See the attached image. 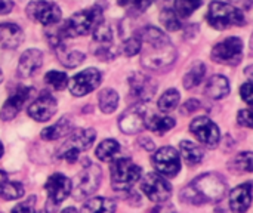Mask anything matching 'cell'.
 <instances>
[{
    "mask_svg": "<svg viewBox=\"0 0 253 213\" xmlns=\"http://www.w3.org/2000/svg\"><path fill=\"white\" fill-rule=\"evenodd\" d=\"M24 185L21 182H16V181H12V182H4L0 194L4 200H18L24 196Z\"/></svg>",
    "mask_w": 253,
    "mask_h": 213,
    "instance_id": "38",
    "label": "cell"
},
{
    "mask_svg": "<svg viewBox=\"0 0 253 213\" xmlns=\"http://www.w3.org/2000/svg\"><path fill=\"white\" fill-rule=\"evenodd\" d=\"M230 1H234V3H245V4H246V7H249V6H251V0H230Z\"/></svg>",
    "mask_w": 253,
    "mask_h": 213,
    "instance_id": "47",
    "label": "cell"
},
{
    "mask_svg": "<svg viewBox=\"0 0 253 213\" xmlns=\"http://www.w3.org/2000/svg\"><path fill=\"white\" fill-rule=\"evenodd\" d=\"M157 1H160V3H165V1H168V0H157Z\"/></svg>",
    "mask_w": 253,
    "mask_h": 213,
    "instance_id": "51",
    "label": "cell"
},
{
    "mask_svg": "<svg viewBox=\"0 0 253 213\" xmlns=\"http://www.w3.org/2000/svg\"><path fill=\"white\" fill-rule=\"evenodd\" d=\"M1 156H3V145H1V142H0V159H1Z\"/></svg>",
    "mask_w": 253,
    "mask_h": 213,
    "instance_id": "49",
    "label": "cell"
},
{
    "mask_svg": "<svg viewBox=\"0 0 253 213\" xmlns=\"http://www.w3.org/2000/svg\"><path fill=\"white\" fill-rule=\"evenodd\" d=\"M151 4V0H119V6L127 10L129 15H141Z\"/></svg>",
    "mask_w": 253,
    "mask_h": 213,
    "instance_id": "36",
    "label": "cell"
},
{
    "mask_svg": "<svg viewBox=\"0 0 253 213\" xmlns=\"http://www.w3.org/2000/svg\"><path fill=\"white\" fill-rule=\"evenodd\" d=\"M44 82L52 86L55 90H64L68 85V76L62 71H47L44 76Z\"/></svg>",
    "mask_w": 253,
    "mask_h": 213,
    "instance_id": "37",
    "label": "cell"
},
{
    "mask_svg": "<svg viewBox=\"0 0 253 213\" xmlns=\"http://www.w3.org/2000/svg\"><path fill=\"white\" fill-rule=\"evenodd\" d=\"M101 178H102L101 168L89 160L84 162L83 169L77 175L74 190H71L74 193V197L79 200H83V199L92 196L101 185Z\"/></svg>",
    "mask_w": 253,
    "mask_h": 213,
    "instance_id": "8",
    "label": "cell"
},
{
    "mask_svg": "<svg viewBox=\"0 0 253 213\" xmlns=\"http://www.w3.org/2000/svg\"><path fill=\"white\" fill-rule=\"evenodd\" d=\"M206 19L212 28L219 31L246 24V18L239 7L233 6L231 3L216 1V0L209 4Z\"/></svg>",
    "mask_w": 253,
    "mask_h": 213,
    "instance_id": "5",
    "label": "cell"
},
{
    "mask_svg": "<svg viewBox=\"0 0 253 213\" xmlns=\"http://www.w3.org/2000/svg\"><path fill=\"white\" fill-rule=\"evenodd\" d=\"M102 80V74L96 68H87L80 73H77L70 82L68 87L71 95L74 96H84L90 92H93Z\"/></svg>",
    "mask_w": 253,
    "mask_h": 213,
    "instance_id": "13",
    "label": "cell"
},
{
    "mask_svg": "<svg viewBox=\"0 0 253 213\" xmlns=\"http://www.w3.org/2000/svg\"><path fill=\"white\" fill-rule=\"evenodd\" d=\"M44 190L47 193V202L53 206L61 205L73 190V182L70 178H67L62 173H55L49 176V179L44 184Z\"/></svg>",
    "mask_w": 253,
    "mask_h": 213,
    "instance_id": "16",
    "label": "cell"
},
{
    "mask_svg": "<svg viewBox=\"0 0 253 213\" xmlns=\"http://www.w3.org/2000/svg\"><path fill=\"white\" fill-rule=\"evenodd\" d=\"M43 64V53L39 49H28L25 50L18 62V76L22 79L33 77Z\"/></svg>",
    "mask_w": 253,
    "mask_h": 213,
    "instance_id": "19",
    "label": "cell"
},
{
    "mask_svg": "<svg viewBox=\"0 0 253 213\" xmlns=\"http://www.w3.org/2000/svg\"><path fill=\"white\" fill-rule=\"evenodd\" d=\"M160 22L168 31H178L182 27L176 12L173 9H168V7L160 12Z\"/></svg>",
    "mask_w": 253,
    "mask_h": 213,
    "instance_id": "34",
    "label": "cell"
},
{
    "mask_svg": "<svg viewBox=\"0 0 253 213\" xmlns=\"http://www.w3.org/2000/svg\"><path fill=\"white\" fill-rule=\"evenodd\" d=\"M145 128L157 135H165L166 132H169L170 129L175 128V119L169 117V116H151L147 117L145 120Z\"/></svg>",
    "mask_w": 253,
    "mask_h": 213,
    "instance_id": "26",
    "label": "cell"
},
{
    "mask_svg": "<svg viewBox=\"0 0 253 213\" xmlns=\"http://www.w3.org/2000/svg\"><path fill=\"white\" fill-rule=\"evenodd\" d=\"M191 133L208 148H215L219 144V128L208 117H197L190 125Z\"/></svg>",
    "mask_w": 253,
    "mask_h": 213,
    "instance_id": "15",
    "label": "cell"
},
{
    "mask_svg": "<svg viewBox=\"0 0 253 213\" xmlns=\"http://www.w3.org/2000/svg\"><path fill=\"white\" fill-rule=\"evenodd\" d=\"M240 95H242V98L245 99V102L246 104H252V82L249 80V82H246L242 87H240Z\"/></svg>",
    "mask_w": 253,
    "mask_h": 213,
    "instance_id": "42",
    "label": "cell"
},
{
    "mask_svg": "<svg viewBox=\"0 0 253 213\" xmlns=\"http://www.w3.org/2000/svg\"><path fill=\"white\" fill-rule=\"evenodd\" d=\"M203 4L202 0H175V12L179 18H188Z\"/></svg>",
    "mask_w": 253,
    "mask_h": 213,
    "instance_id": "35",
    "label": "cell"
},
{
    "mask_svg": "<svg viewBox=\"0 0 253 213\" xmlns=\"http://www.w3.org/2000/svg\"><path fill=\"white\" fill-rule=\"evenodd\" d=\"M199 108H200V102H199L197 99H190V101H187V102L182 105L181 113H184V114H191V113L197 111Z\"/></svg>",
    "mask_w": 253,
    "mask_h": 213,
    "instance_id": "43",
    "label": "cell"
},
{
    "mask_svg": "<svg viewBox=\"0 0 253 213\" xmlns=\"http://www.w3.org/2000/svg\"><path fill=\"white\" fill-rule=\"evenodd\" d=\"M120 151V144L116 139H104L96 148V157L101 162H110Z\"/></svg>",
    "mask_w": 253,
    "mask_h": 213,
    "instance_id": "30",
    "label": "cell"
},
{
    "mask_svg": "<svg viewBox=\"0 0 253 213\" xmlns=\"http://www.w3.org/2000/svg\"><path fill=\"white\" fill-rule=\"evenodd\" d=\"M1 80H3V73H1V70H0V83H1Z\"/></svg>",
    "mask_w": 253,
    "mask_h": 213,
    "instance_id": "50",
    "label": "cell"
},
{
    "mask_svg": "<svg viewBox=\"0 0 253 213\" xmlns=\"http://www.w3.org/2000/svg\"><path fill=\"white\" fill-rule=\"evenodd\" d=\"M24 40V33L13 22H0V49H15Z\"/></svg>",
    "mask_w": 253,
    "mask_h": 213,
    "instance_id": "21",
    "label": "cell"
},
{
    "mask_svg": "<svg viewBox=\"0 0 253 213\" xmlns=\"http://www.w3.org/2000/svg\"><path fill=\"white\" fill-rule=\"evenodd\" d=\"M55 52H56V56L59 59V62L68 68H73V67H77L80 65L83 61H84V53L77 50V49H70L68 46L64 44V40L59 42L58 44L53 46Z\"/></svg>",
    "mask_w": 253,
    "mask_h": 213,
    "instance_id": "23",
    "label": "cell"
},
{
    "mask_svg": "<svg viewBox=\"0 0 253 213\" xmlns=\"http://www.w3.org/2000/svg\"><path fill=\"white\" fill-rule=\"evenodd\" d=\"M122 30L116 24H107L104 19L93 30V53L102 61H110L122 52V44L117 43V36Z\"/></svg>",
    "mask_w": 253,
    "mask_h": 213,
    "instance_id": "4",
    "label": "cell"
},
{
    "mask_svg": "<svg viewBox=\"0 0 253 213\" xmlns=\"http://www.w3.org/2000/svg\"><path fill=\"white\" fill-rule=\"evenodd\" d=\"M27 16L43 25H55L61 19V9L56 3L47 0H36L28 3Z\"/></svg>",
    "mask_w": 253,
    "mask_h": 213,
    "instance_id": "12",
    "label": "cell"
},
{
    "mask_svg": "<svg viewBox=\"0 0 253 213\" xmlns=\"http://www.w3.org/2000/svg\"><path fill=\"white\" fill-rule=\"evenodd\" d=\"M83 212H114L116 211V205L113 200L104 199V197H96L92 200H87L83 208Z\"/></svg>",
    "mask_w": 253,
    "mask_h": 213,
    "instance_id": "32",
    "label": "cell"
},
{
    "mask_svg": "<svg viewBox=\"0 0 253 213\" xmlns=\"http://www.w3.org/2000/svg\"><path fill=\"white\" fill-rule=\"evenodd\" d=\"M55 113H56V99L49 93L40 95L28 107V116L36 122H47L49 119H52Z\"/></svg>",
    "mask_w": 253,
    "mask_h": 213,
    "instance_id": "18",
    "label": "cell"
},
{
    "mask_svg": "<svg viewBox=\"0 0 253 213\" xmlns=\"http://www.w3.org/2000/svg\"><path fill=\"white\" fill-rule=\"evenodd\" d=\"M13 1L12 0H0V15H7L13 9Z\"/></svg>",
    "mask_w": 253,
    "mask_h": 213,
    "instance_id": "44",
    "label": "cell"
},
{
    "mask_svg": "<svg viewBox=\"0 0 253 213\" xmlns=\"http://www.w3.org/2000/svg\"><path fill=\"white\" fill-rule=\"evenodd\" d=\"M73 130V123L70 119H61L58 123H55L53 126L50 128H46L43 132H42V138L44 141H56V139H61L64 136H67L70 132Z\"/></svg>",
    "mask_w": 253,
    "mask_h": 213,
    "instance_id": "25",
    "label": "cell"
},
{
    "mask_svg": "<svg viewBox=\"0 0 253 213\" xmlns=\"http://www.w3.org/2000/svg\"><path fill=\"white\" fill-rule=\"evenodd\" d=\"M98 105L104 114H111L119 105V95L114 89H102L98 95Z\"/></svg>",
    "mask_w": 253,
    "mask_h": 213,
    "instance_id": "28",
    "label": "cell"
},
{
    "mask_svg": "<svg viewBox=\"0 0 253 213\" xmlns=\"http://www.w3.org/2000/svg\"><path fill=\"white\" fill-rule=\"evenodd\" d=\"M157 90V83L147 74L135 73L129 77V101L142 104L150 101Z\"/></svg>",
    "mask_w": 253,
    "mask_h": 213,
    "instance_id": "10",
    "label": "cell"
},
{
    "mask_svg": "<svg viewBox=\"0 0 253 213\" xmlns=\"http://www.w3.org/2000/svg\"><path fill=\"white\" fill-rule=\"evenodd\" d=\"M141 190L153 203H166L172 196V185L159 173H147L141 182Z\"/></svg>",
    "mask_w": 253,
    "mask_h": 213,
    "instance_id": "11",
    "label": "cell"
},
{
    "mask_svg": "<svg viewBox=\"0 0 253 213\" xmlns=\"http://www.w3.org/2000/svg\"><path fill=\"white\" fill-rule=\"evenodd\" d=\"M141 168L130 159H117L110 166L111 185L116 191H129L141 178Z\"/></svg>",
    "mask_w": 253,
    "mask_h": 213,
    "instance_id": "7",
    "label": "cell"
},
{
    "mask_svg": "<svg viewBox=\"0 0 253 213\" xmlns=\"http://www.w3.org/2000/svg\"><path fill=\"white\" fill-rule=\"evenodd\" d=\"M227 182L218 173H205L190 182L179 194L181 200L188 205L218 203L227 194Z\"/></svg>",
    "mask_w": 253,
    "mask_h": 213,
    "instance_id": "2",
    "label": "cell"
},
{
    "mask_svg": "<svg viewBox=\"0 0 253 213\" xmlns=\"http://www.w3.org/2000/svg\"><path fill=\"white\" fill-rule=\"evenodd\" d=\"M179 104V92L176 89H168L157 102V107L162 113H170L173 111Z\"/></svg>",
    "mask_w": 253,
    "mask_h": 213,
    "instance_id": "31",
    "label": "cell"
},
{
    "mask_svg": "<svg viewBox=\"0 0 253 213\" xmlns=\"http://www.w3.org/2000/svg\"><path fill=\"white\" fill-rule=\"evenodd\" d=\"M139 49H141L139 36H133V37L125 39V40L122 42V52H123L126 56H133V55L139 53Z\"/></svg>",
    "mask_w": 253,
    "mask_h": 213,
    "instance_id": "39",
    "label": "cell"
},
{
    "mask_svg": "<svg viewBox=\"0 0 253 213\" xmlns=\"http://www.w3.org/2000/svg\"><path fill=\"white\" fill-rule=\"evenodd\" d=\"M102 21V9L98 6H92L89 9H83L74 15H71L56 31L61 40L80 37L92 33L98 24Z\"/></svg>",
    "mask_w": 253,
    "mask_h": 213,
    "instance_id": "3",
    "label": "cell"
},
{
    "mask_svg": "<svg viewBox=\"0 0 253 213\" xmlns=\"http://www.w3.org/2000/svg\"><path fill=\"white\" fill-rule=\"evenodd\" d=\"M230 169L234 172H246L251 173L252 172V153L251 151H245L237 154L231 163H230Z\"/></svg>",
    "mask_w": 253,
    "mask_h": 213,
    "instance_id": "33",
    "label": "cell"
},
{
    "mask_svg": "<svg viewBox=\"0 0 253 213\" xmlns=\"http://www.w3.org/2000/svg\"><path fill=\"white\" fill-rule=\"evenodd\" d=\"M205 93L212 98V99H222L230 93V82L227 77L224 76H213L209 79L206 87H205Z\"/></svg>",
    "mask_w": 253,
    "mask_h": 213,
    "instance_id": "24",
    "label": "cell"
},
{
    "mask_svg": "<svg viewBox=\"0 0 253 213\" xmlns=\"http://www.w3.org/2000/svg\"><path fill=\"white\" fill-rule=\"evenodd\" d=\"M151 162L159 173L169 178L176 176L181 170V157L178 151L172 147H163L159 151H156Z\"/></svg>",
    "mask_w": 253,
    "mask_h": 213,
    "instance_id": "14",
    "label": "cell"
},
{
    "mask_svg": "<svg viewBox=\"0 0 253 213\" xmlns=\"http://www.w3.org/2000/svg\"><path fill=\"white\" fill-rule=\"evenodd\" d=\"M243 58V42L239 37H228L212 49V59L224 65H239Z\"/></svg>",
    "mask_w": 253,
    "mask_h": 213,
    "instance_id": "9",
    "label": "cell"
},
{
    "mask_svg": "<svg viewBox=\"0 0 253 213\" xmlns=\"http://www.w3.org/2000/svg\"><path fill=\"white\" fill-rule=\"evenodd\" d=\"M205 74H206V65L203 62L194 64L190 68V71L185 74V77H184V82H182L184 83V87L185 89H193V87L199 86L202 83Z\"/></svg>",
    "mask_w": 253,
    "mask_h": 213,
    "instance_id": "29",
    "label": "cell"
},
{
    "mask_svg": "<svg viewBox=\"0 0 253 213\" xmlns=\"http://www.w3.org/2000/svg\"><path fill=\"white\" fill-rule=\"evenodd\" d=\"M141 65L147 70L162 71L176 59V49L170 39L156 27H147L139 33Z\"/></svg>",
    "mask_w": 253,
    "mask_h": 213,
    "instance_id": "1",
    "label": "cell"
},
{
    "mask_svg": "<svg viewBox=\"0 0 253 213\" xmlns=\"http://www.w3.org/2000/svg\"><path fill=\"white\" fill-rule=\"evenodd\" d=\"M147 110L141 104H133L119 119V128L126 135H135L145 128Z\"/></svg>",
    "mask_w": 253,
    "mask_h": 213,
    "instance_id": "17",
    "label": "cell"
},
{
    "mask_svg": "<svg viewBox=\"0 0 253 213\" xmlns=\"http://www.w3.org/2000/svg\"><path fill=\"white\" fill-rule=\"evenodd\" d=\"M65 212H76V209L74 208H67V209H64Z\"/></svg>",
    "mask_w": 253,
    "mask_h": 213,
    "instance_id": "48",
    "label": "cell"
},
{
    "mask_svg": "<svg viewBox=\"0 0 253 213\" xmlns=\"http://www.w3.org/2000/svg\"><path fill=\"white\" fill-rule=\"evenodd\" d=\"M6 181H7L6 173L0 170V191H1V188H3V185H4V182H6Z\"/></svg>",
    "mask_w": 253,
    "mask_h": 213,
    "instance_id": "46",
    "label": "cell"
},
{
    "mask_svg": "<svg viewBox=\"0 0 253 213\" xmlns=\"http://www.w3.org/2000/svg\"><path fill=\"white\" fill-rule=\"evenodd\" d=\"M237 122H239L240 126L251 129L252 128V114H251V110H242V111H239Z\"/></svg>",
    "mask_w": 253,
    "mask_h": 213,
    "instance_id": "41",
    "label": "cell"
},
{
    "mask_svg": "<svg viewBox=\"0 0 253 213\" xmlns=\"http://www.w3.org/2000/svg\"><path fill=\"white\" fill-rule=\"evenodd\" d=\"M139 145H141L144 150H148V151H151V150L154 148V144L151 142L150 138H141V139H139Z\"/></svg>",
    "mask_w": 253,
    "mask_h": 213,
    "instance_id": "45",
    "label": "cell"
},
{
    "mask_svg": "<svg viewBox=\"0 0 253 213\" xmlns=\"http://www.w3.org/2000/svg\"><path fill=\"white\" fill-rule=\"evenodd\" d=\"M68 135L70 136L67 142L58 150V159L74 163L79 157V153L87 151L92 147L96 132L93 129H73Z\"/></svg>",
    "mask_w": 253,
    "mask_h": 213,
    "instance_id": "6",
    "label": "cell"
},
{
    "mask_svg": "<svg viewBox=\"0 0 253 213\" xmlns=\"http://www.w3.org/2000/svg\"><path fill=\"white\" fill-rule=\"evenodd\" d=\"M30 93H31V89L30 87H19L3 105L1 111H0V117L3 122H9L12 120L19 111L21 108L24 107V104L28 101L30 98Z\"/></svg>",
    "mask_w": 253,
    "mask_h": 213,
    "instance_id": "20",
    "label": "cell"
},
{
    "mask_svg": "<svg viewBox=\"0 0 253 213\" xmlns=\"http://www.w3.org/2000/svg\"><path fill=\"white\" fill-rule=\"evenodd\" d=\"M34 206H36V197L31 196L27 202H22L19 205H16L12 212H34Z\"/></svg>",
    "mask_w": 253,
    "mask_h": 213,
    "instance_id": "40",
    "label": "cell"
},
{
    "mask_svg": "<svg viewBox=\"0 0 253 213\" xmlns=\"http://www.w3.org/2000/svg\"><path fill=\"white\" fill-rule=\"evenodd\" d=\"M179 150H181V154L184 157V160L191 165V166H196V165H200L203 162V150L196 145L194 142L191 141H181L179 144Z\"/></svg>",
    "mask_w": 253,
    "mask_h": 213,
    "instance_id": "27",
    "label": "cell"
},
{
    "mask_svg": "<svg viewBox=\"0 0 253 213\" xmlns=\"http://www.w3.org/2000/svg\"><path fill=\"white\" fill-rule=\"evenodd\" d=\"M251 202H252V184L251 182H246V184L234 188L230 193L228 203H230V209L233 212H246L251 206Z\"/></svg>",
    "mask_w": 253,
    "mask_h": 213,
    "instance_id": "22",
    "label": "cell"
}]
</instances>
